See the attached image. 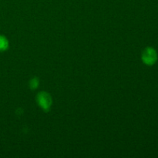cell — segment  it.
<instances>
[{
	"mask_svg": "<svg viewBox=\"0 0 158 158\" xmlns=\"http://www.w3.org/2000/svg\"><path fill=\"white\" fill-rule=\"evenodd\" d=\"M36 100L40 107L44 110H49L52 105V98L48 93L40 92L37 95Z\"/></svg>",
	"mask_w": 158,
	"mask_h": 158,
	"instance_id": "6da1fadb",
	"label": "cell"
},
{
	"mask_svg": "<svg viewBox=\"0 0 158 158\" xmlns=\"http://www.w3.org/2000/svg\"><path fill=\"white\" fill-rule=\"evenodd\" d=\"M39 86V80L36 78V77H35V78H33L32 80H31L30 83H29V86H30L31 89H35V88H37V86Z\"/></svg>",
	"mask_w": 158,
	"mask_h": 158,
	"instance_id": "277c9868",
	"label": "cell"
},
{
	"mask_svg": "<svg viewBox=\"0 0 158 158\" xmlns=\"http://www.w3.org/2000/svg\"><path fill=\"white\" fill-rule=\"evenodd\" d=\"M157 52L152 48H147L142 54V60L147 65H153L157 61Z\"/></svg>",
	"mask_w": 158,
	"mask_h": 158,
	"instance_id": "7a4b0ae2",
	"label": "cell"
},
{
	"mask_svg": "<svg viewBox=\"0 0 158 158\" xmlns=\"http://www.w3.org/2000/svg\"><path fill=\"white\" fill-rule=\"evenodd\" d=\"M9 47V42L7 39L0 35V51H5Z\"/></svg>",
	"mask_w": 158,
	"mask_h": 158,
	"instance_id": "3957f363",
	"label": "cell"
}]
</instances>
